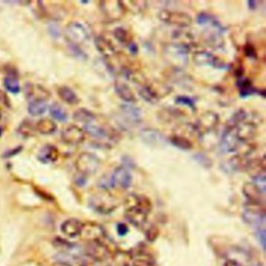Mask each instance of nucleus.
Segmentation results:
<instances>
[{
  "instance_id": "obj_1",
  "label": "nucleus",
  "mask_w": 266,
  "mask_h": 266,
  "mask_svg": "<svg viewBox=\"0 0 266 266\" xmlns=\"http://www.w3.org/2000/svg\"><path fill=\"white\" fill-rule=\"evenodd\" d=\"M151 210L152 202L144 195L131 194L125 200L126 218L136 227H142L146 224Z\"/></svg>"
},
{
  "instance_id": "obj_2",
  "label": "nucleus",
  "mask_w": 266,
  "mask_h": 266,
  "mask_svg": "<svg viewBox=\"0 0 266 266\" xmlns=\"http://www.w3.org/2000/svg\"><path fill=\"white\" fill-rule=\"evenodd\" d=\"M163 53L173 65V68L183 69L188 61V54L191 53V50L176 43H170L164 46Z\"/></svg>"
},
{
  "instance_id": "obj_3",
  "label": "nucleus",
  "mask_w": 266,
  "mask_h": 266,
  "mask_svg": "<svg viewBox=\"0 0 266 266\" xmlns=\"http://www.w3.org/2000/svg\"><path fill=\"white\" fill-rule=\"evenodd\" d=\"M65 34L70 44L75 46L84 45L91 39L90 30L82 23L77 21H72L67 25Z\"/></svg>"
},
{
  "instance_id": "obj_4",
  "label": "nucleus",
  "mask_w": 266,
  "mask_h": 266,
  "mask_svg": "<svg viewBox=\"0 0 266 266\" xmlns=\"http://www.w3.org/2000/svg\"><path fill=\"white\" fill-rule=\"evenodd\" d=\"M101 166L99 157L90 152H83L75 161V168L80 175L88 177L98 172Z\"/></svg>"
},
{
  "instance_id": "obj_5",
  "label": "nucleus",
  "mask_w": 266,
  "mask_h": 266,
  "mask_svg": "<svg viewBox=\"0 0 266 266\" xmlns=\"http://www.w3.org/2000/svg\"><path fill=\"white\" fill-rule=\"evenodd\" d=\"M158 18L163 23L183 29L191 26L193 23V19L191 16L184 11H179V10L162 9L159 11Z\"/></svg>"
},
{
  "instance_id": "obj_6",
  "label": "nucleus",
  "mask_w": 266,
  "mask_h": 266,
  "mask_svg": "<svg viewBox=\"0 0 266 266\" xmlns=\"http://www.w3.org/2000/svg\"><path fill=\"white\" fill-rule=\"evenodd\" d=\"M99 7L103 16L110 22L120 21L124 18L126 14V9L122 1H115V0H104L99 3Z\"/></svg>"
},
{
  "instance_id": "obj_7",
  "label": "nucleus",
  "mask_w": 266,
  "mask_h": 266,
  "mask_svg": "<svg viewBox=\"0 0 266 266\" xmlns=\"http://www.w3.org/2000/svg\"><path fill=\"white\" fill-rule=\"evenodd\" d=\"M244 221L249 224L250 226L262 228L265 223V211L264 207L261 205L255 204H249L246 206L244 214H243Z\"/></svg>"
},
{
  "instance_id": "obj_8",
  "label": "nucleus",
  "mask_w": 266,
  "mask_h": 266,
  "mask_svg": "<svg viewBox=\"0 0 266 266\" xmlns=\"http://www.w3.org/2000/svg\"><path fill=\"white\" fill-rule=\"evenodd\" d=\"M79 236L88 242V244L103 242L105 230L102 226L96 222H86L82 224V229Z\"/></svg>"
},
{
  "instance_id": "obj_9",
  "label": "nucleus",
  "mask_w": 266,
  "mask_h": 266,
  "mask_svg": "<svg viewBox=\"0 0 266 266\" xmlns=\"http://www.w3.org/2000/svg\"><path fill=\"white\" fill-rule=\"evenodd\" d=\"M220 124V116L219 113L214 111H205L202 113L195 124V127L199 131L200 134L210 132L218 127Z\"/></svg>"
},
{
  "instance_id": "obj_10",
  "label": "nucleus",
  "mask_w": 266,
  "mask_h": 266,
  "mask_svg": "<svg viewBox=\"0 0 266 266\" xmlns=\"http://www.w3.org/2000/svg\"><path fill=\"white\" fill-rule=\"evenodd\" d=\"M193 60L198 66H212L215 69H224L225 62L207 50L196 49L193 52Z\"/></svg>"
},
{
  "instance_id": "obj_11",
  "label": "nucleus",
  "mask_w": 266,
  "mask_h": 266,
  "mask_svg": "<svg viewBox=\"0 0 266 266\" xmlns=\"http://www.w3.org/2000/svg\"><path fill=\"white\" fill-rule=\"evenodd\" d=\"M61 141L69 146H77L84 142L85 132L77 125H69L61 131Z\"/></svg>"
},
{
  "instance_id": "obj_12",
  "label": "nucleus",
  "mask_w": 266,
  "mask_h": 266,
  "mask_svg": "<svg viewBox=\"0 0 266 266\" xmlns=\"http://www.w3.org/2000/svg\"><path fill=\"white\" fill-rule=\"evenodd\" d=\"M110 178L111 187H117L120 189H127L131 186L132 177L128 169L122 166L113 170Z\"/></svg>"
},
{
  "instance_id": "obj_13",
  "label": "nucleus",
  "mask_w": 266,
  "mask_h": 266,
  "mask_svg": "<svg viewBox=\"0 0 266 266\" xmlns=\"http://www.w3.org/2000/svg\"><path fill=\"white\" fill-rule=\"evenodd\" d=\"M92 207L101 213H109L117 207L116 200L109 194L96 195L91 199Z\"/></svg>"
},
{
  "instance_id": "obj_14",
  "label": "nucleus",
  "mask_w": 266,
  "mask_h": 266,
  "mask_svg": "<svg viewBox=\"0 0 266 266\" xmlns=\"http://www.w3.org/2000/svg\"><path fill=\"white\" fill-rule=\"evenodd\" d=\"M247 115H248V112H247ZM232 128H233V130H234V132L238 138V141L240 143H246V142L253 141V138L256 136V133H257V126L255 124L251 123L250 121H248L247 118L244 122L237 124Z\"/></svg>"
},
{
  "instance_id": "obj_15",
  "label": "nucleus",
  "mask_w": 266,
  "mask_h": 266,
  "mask_svg": "<svg viewBox=\"0 0 266 266\" xmlns=\"http://www.w3.org/2000/svg\"><path fill=\"white\" fill-rule=\"evenodd\" d=\"M220 145L221 149L224 152H226V153H233V152L237 151L240 142L238 141V138L232 127L226 126L221 137Z\"/></svg>"
},
{
  "instance_id": "obj_16",
  "label": "nucleus",
  "mask_w": 266,
  "mask_h": 266,
  "mask_svg": "<svg viewBox=\"0 0 266 266\" xmlns=\"http://www.w3.org/2000/svg\"><path fill=\"white\" fill-rule=\"evenodd\" d=\"M172 37L174 41L173 43L186 47L187 49L191 50V51H195L196 50V37L191 31H187L183 28L177 29L173 31Z\"/></svg>"
},
{
  "instance_id": "obj_17",
  "label": "nucleus",
  "mask_w": 266,
  "mask_h": 266,
  "mask_svg": "<svg viewBox=\"0 0 266 266\" xmlns=\"http://www.w3.org/2000/svg\"><path fill=\"white\" fill-rule=\"evenodd\" d=\"M141 138L142 141L152 147H161L164 146L167 143V138L164 137V135L153 128H146L141 131Z\"/></svg>"
},
{
  "instance_id": "obj_18",
  "label": "nucleus",
  "mask_w": 266,
  "mask_h": 266,
  "mask_svg": "<svg viewBox=\"0 0 266 266\" xmlns=\"http://www.w3.org/2000/svg\"><path fill=\"white\" fill-rule=\"evenodd\" d=\"M87 255L92 260L106 261L110 257V251L103 242L90 243L87 248Z\"/></svg>"
},
{
  "instance_id": "obj_19",
  "label": "nucleus",
  "mask_w": 266,
  "mask_h": 266,
  "mask_svg": "<svg viewBox=\"0 0 266 266\" xmlns=\"http://www.w3.org/2000/svg\"><path fill=\"white\" fill-rule=\"evenodd\" d=\"M25 93H26V97L28 101H47L50 97H51V93L43 86L42 84H35V83H28L25 88Z\"/></svg>"
},
{
  "instance_id": "obj_20",
  "label": "nucleus",
  "mask_w": 266,
  "mask_h": 266,
  "mask_svg": "<svg viewBox=\"0 0 266 266\" xmlns=\"http://www.w3.org/2000/svg\"><path fill=\"white\" fill-rule=\"evenodd\" d=\"M95 46L98 51L102 54V56L110 60L117 55V49L113 46V44L103 35H98L95 39Z\"/></svg>"
},
{
  "instance_id": "obj_21",
  "label": "nucleus",
  "mask_w": 266,
  "mask_h": 266,
  "mask_svg": "<svg viewBox=\"0 0 266 266\" xmlns=\"http://www.w3.org/2000/svg\"><path fill=\"white\" fill-rule=\"evenodd\" d=\"M243 193L245 197L247 198V200L249 201L250 204L263 206L264 194H262L260 192V189L253 182H247L244 184Z\"/></svg>"
},
{
  "instance_id": "obj_22",
  "label": "nucleus",
  "mask_w": 266,
  "mask_h": 266,
  "mask_svg": "<svg viewBox=\"0 0 266 266\" xmlns=\"http://www.w3.org/2000/svg\"><path fill=\"white\" fill-rule=\"evenodd\" d=\"M82 222L77 219H69L61 224V232L68 237H77L82 229Z\"/></svg>"
},
{
  "instance_id": "obj_23",
  "label": "nucleus",
  "mask_w": 266,
  "mask_h": 266,
  "mask_svg": "<svg viewBox=\"0 0 266 266\" xmlns=\"http://www.w3.org/2000/svg\"><path fill=\"white\" fill-rule=\"evenodd\" d=\"M115 91L117 95L124 101V102L128 103V104H132L136 102V97L129 85L125 84L121 81H117L115 83Z\"/></svg>"
},
{
  "instance_id": "obj_24",
  "label": "nucleus",
  "mask_w": 266,
  "mask_h": 266,
  "mask_svg": "<svg viewBox=\"0 0 266 266\" xmlns=\"http://www.w3.org/2000/svg\"><path fill=\"white\" fill-rule=\"evenodd\" d=\"M121 112L125 120L130 123H139L142 121V111L137 106L133 104H123L121 105Z\"/></svg>"
},
{
  "instance_id": "obj_25",
  "label": "nucleus",
  "mask_w": 266,
  "mask_h": 266,
  "mask_svg": "<svg viewBox=\"0 0 266 266\" xmlns=\"http://www.w3.org/2000/svg\"><path fill=\"white\" fill-rule=\"evenodd\" d=\"M138 94L141 96L147 103L150 104H156L160 100V96L156 92L153 84L152 83H145L142 87L138 90Z\"/></svg>"
},
{
  "instance_id": "obj_26",
  "label": "nucleus",
  "mask_w": 266,
  "mask_h": 266,
  "mask_svg": "<svg viewBox=\"0 0 266 266\" xmlns=\"http://www.w3.org/2000/svg\"><path fill=\"white\" fill-rule=\"evenodd\" d=\"M58 157H59L58 149L51 145H47L43 147L40 151L39 155H37V158H39V160L42 161L43 163L55 162L58 159Z\"/></svg>"
},
{
  "instance_id": "obj_27",
  "label": "nucleus",
  "mask_w": 266,
  "mask_h": 266,
  "mask_svg": "<svg viewBox=\"0 0 266 266\" xmlns=\"http://www.w3.org/2000/svg\"><path fill=\"white\" fill-rule=\"evenodd\" d=\"M73 119L76 122L83 124L84 126L93 124L97 121V117H96L95 113L92 112L91 110L86 109V108H79V109L76 110L73 113Z\"/></svg>"
},
{
  "instance_id": "obj_28",
  "label": "nucleus",
  "mask_w": 266,
  "mask_h": 266,
  "mask_svg": "<svg viewBox=\"0 0 266 266\" xmlns=\"http://www.w3.org/2000/svg\"><path fill=\"white\" fill-rule=\"evenodd\" d=\"M57 94L62 101H65L66 103L70 105H75V104L79 103V98L77 94H76L69 86H66V85L59 86L57 88Z\"/></svg>"
},
{
  "instance_id": "obj_29",
  "label": "nucleus",
  "mask_w": 266,
  "mask_h": 266,
  "mask_svg": "<svg viewBox=\"0 0 266 266\" xmlns=\"http://www.w3.org/2000/svg\"><path fill=\"white\" fill-rule=\"evenodd\" d=\"M34 125H35V130L41 134H44V135L52 134L57 129L56 123L53 120L47 119V118L39 120Z\"/></svg>"
},
{
  "instance_id": "obj_30",
  "label": "nucleus",
  "mask_w": 266,
  "mask_h": 266,
  "mask_svg": "<svg viewBox=\"0 0 266 266\" xmlns=\"http://www.w3.org/2000/svg\"><path fill=\"white\" fill-rule=\"evenodd\" d=\"M170 143L181 150H192L194 147L191 139L179 132H175L170 136Z\"/></svg>"
},
{
  "instance_id": "obj_31",
  "label": "nucleus",
  "mask_w": 266,
  "mask_h": 266,
  "mask_svg": "<svg viewBox=\"0 0 266 266\" xmlns=\"http://www.w3.org/2000/svg\"><path fill=\"white\" fill-rule=\"evenodd\" d=\"M169 79L180 85H187L188 81H191L188 75L182 69L178 68H172V70L169 72Z\"/></svg>"
},
{
  "instance_id": "obj_32",
  "label": "nucleus",
  "mask_w": 266,
  "mask_h": 266,
  "mask_svg": "<svg viewBox=\"0 0 266 266\" xmlns=\"http://www.w3.org/2000/svg\"><path fill=\"white\" fill-rule=\"evenodd\" d=\"M27 109H28L29 115H31L33 117L41 116V115H43V113H45L46 110L48 109L47 101H41V100L30 101V102L28 103Z\"/></svg>"
},
{
  "instance_id": "obj_33",
  "label": "nucleus",
  "mask_w": 266,
  "mask_h": 266,
  "mask_svg": "<svg viewBox=\"0 0 266 266\" xmlns=\"http://www.w3.org/2000/svg\"><path fill=\"white\" fill-rule=\"evenodd\" d=\"M204 42L212 49H221L224 46L222 34L215 31L207 32L204 37Z\"/></svg>"
},
{
  "instance_id": "obj_34",
  "label": "nucleus",
  "mask_w": 266,
  "mask_h": 266,
  "mask_svg": "<svg viewBox=\"0 0 266 266\" xmlns=\"http://www.w3.org/2000/svg\"><path fill=\"white\" fill-rule=\"evenodd\" d=\"M4 86L6 90L11 94H18L20 93L21 86L17 76L15 74H8L4 78Z\"/></svg>"
},
{
  "instance_id": "obj_35",
  "label": "nucleus",
  "mask_w": 266,
  "mask_h": 266,
  "mask_svg": "<svg viewBox=\"0 0 266 266\" xmlns=\"http://www.w3.org/2000/svg\"><path fill=\"white\" fill-rule=\"evenodd\" d=\"M51 117L59 122H66L68 120V112L58 103H53L49 108Z\"/></svg>"
},
{
  "instance_id": "obj_36",
  "label": "nucleus",
  "mask_w": 266,
  "mask_h": 266,
  "mask_svg": "<svg viewBox=\"0 0 266 266\" xmlns=\"http://www.w3.org/2000/svg\"><path fill=\"white\" fill-rule=\"evenodd\" d=\"M123 5L126 10H129L134 14H139V12H143L146 10L148 3L146 1H122Z\"/></svg>"
},
{
  "instance_id": "obj_37",
  "label": "nucleus",
  "mask_w": 266,
  "mask_h": 266,
  "mask_svg": "<svg viewBox=\"0 0 266 266\" xmlns=\"http://www.w3.org/2000/svg\"><path fill=\"white\" fill-rule=\"evenodd\" d=\"M113 35H115L116 39L123 45L127 46L129 43H131L132 40V36L129 33V31L127 29H125L123 27H118L115 30H113Z\"/></svg>"
},
{
  "instance_id": "obj_38",
  "label": "nucleus",
  "mask_w": 266,
  "mask_h": 266,
  "mask_svg": "<svg viewBox=\"0 0 266 266\" xmlns=\"http://www.w3.org/2000/svg\"><path fill=\"white\" fill-rule=\"evenodd\" d=\"M132 266H155L153 259L148 254H139L132 258Z\"/></svg>"
},
{
  "instance_id": "obj_39",
  "label": "nucleus",
  "mask_w": 266,
  "mask_h": 266,
  "mask_svg": "<svg viewBox=\"0 0 266 266\" xmlns=\"http://www.w3.org/2000/svg\"><path fill=\"white\" fill-rule=\"evenodd\" d=\"M19 132L24 137H30L36 132L35 125L30 121H24L19 127Z\"/></svg>"
},
{
  "instance_id": "obj_40",
  "label": "nucleus",
  "mask_w": 266,
  "mask_h": 266,
  "mask_svg": "<svg viewBox=\"0 0 266 266\" xmlns=\"http://www.w3.org/2000/svg\"><path fill=\"white\" fill-rule=\"evenodd\" d=\"M253 179V183H254L259 189L260 192L262 194L265 195V192H266V178H265V173H262V174H258V175H255L252 177Z\"/></svg>"
},
{
  "instance_id": "obj_41",
  "label": "nucleus",
  "mask_w": 266,
  "mask_h": 266,
  "mask_svg": "<svg viewBox=\"0 0 266 266\" xmlns=\"http://www.w3.org/2000/svg\"><path fill=\"white\" fill-rule=\"evenodd\" d=\"M113 258H115V261L119 266H129L132 263V258L123 252L117 253Z\"/></svg>"
},
{
  "instance_id": "obj_42",
  "label": "nucleus",
  "mask_w": 266,
  "mask_h": 266,
  "mask_svg": "<svg viewBox=\"0 0 266 266\" xmlns=\"http://www.w3.org/2000/svg\"><path fill=\"white\" fill-rule=\"evenodd\" d=\"M194 158H195V160H197L201 164V166H203V167H205V168L211 167V160L205 154H203V153L195 154L194 155Z\"/></svg>"
},
{
  "instance_id": "obj_43",
  "label": "nucleus",
  "mask_w": 266,
  "mask_h": 266,
  "mask_svg": "<svg viewBox=\"0 0 266 266\" xmlns=\"http://www.w3.org/2000/svg\"><path fill=\"white\" fill-rule=\"evenodd\" d=\"M176 102L178 104H182V105H186L191 108L195 109V103L192 98L186 97V96H178L176 98Z\"/></svg>"
},
{
  "instance_id": "obj_44",
  "label": "nucleus",
  "mask_w": 266,
  "mask_h": 266,
  "mask_svg": "<svg viewBox=\"0 0 266 266\" xmlns=\"http://www.w3.org/2000/svg\"><path fill=\"white\" fill-rule=\"evenodd\" d=\"M211 18L212 17L210 15L206 14V12H201V14H199L197 16V23L199 25H207L210 22Z\"/></svg>"
},
{
  "instance_id": "obj_45",
  "label": "nucleus",
  "mask_w": 266,
  "mask_h": 266,
  "mask_svg": "<svg viewBox=\"0 0 266 266\" xmlns=\"http://www.w3.org/2000/svg\"><path fill=\"white\" fill-rule=\"evenodd\" d=\"M85 266H111L107 260L106 261H96V260H90L86 262Z\"/></svg>"
},
{
  "instance_id": "obj_46",
  "label": "nucleus",
  "mask_w": 266,
  "mask_h": 266,
  "mask_svg": "<svg viewBox=\"0 0 266 266\" xmlns=\"http://www.w3.org/2000/svg\"><path fill=\"white\" fill-rule=\"evenodd\" d=\"M117 229H118V233H119L120 235H125L126 233L128 232V227H127V225L122 224V223L118 225Z\"/></svg>"
},
{
  "instance_id": "obj_47",
  "label": "nucleus",
  "mask_w": 266,
  "mask_h": 266,
  "mask_svg": "<svg viewBox=\"0 0 266 266\" xmlns=\"http://www.w3.org/2000/svg\"><path fill=\"white\" fill-rule=\"evenodd\" d=\"M127 48H128V50H129V51H130V53H131V54H133V55L137 54L138 48H137V45L135 44V42H134V41H132L131 43H129V44L127 45Z\"/></svg>"
},
{
  "instance_id": "obj_48",
  "label": "nucleus",
  "mask_w": 266,
  "mask_h": 266,
  "mask_svg": "<svg viewBox=\"0 0 266 266\" xmlns=\"http://www.w3.org/2000/svg\"><path fill=\"white\" fill-rule=\"evenodd\" d=\"M75 182L79 186H83V185H85V182H86V177L79 174V176H77L75 178Z\"/></svg>"
},
{
  "instance_id": "obj_49",
  "label": "nucleus",
  "mask_w": 266,
  "mask_h": 266,
  "mask_svg": "<svg viewBox=\"0 0 266 266\" xmlns=\"http://www.w3.org/2000/svg\"><path fill=\"white\" fill-rule=\"evenodd\" d=\"M49 31H50V33H51V35H53L55 37L59 36V29L56 26H54V25H51V26L49 27Z\"/></svg>"
},
{
  "instance_id": "obj_50",
  "label": "nucleus",
  "mask_w": 266,
  "mask_h": 266,
  "mask_svg": "<svg viewBox=\"0 0 266 266\" xmlns=\"http://www.w3.org/2000/svg\"><path fill=\"white\" fill-rule=\"evenodd\" d=\"M224 266H243L242 264H240L239 262L233 260V259H229V260H227L224 264Z\"/></svg>"
},
{
  "instance_id": "obj_51",
  "label": "nucleus",
  "mask_w": 266,
  "mask_h": 266,
  "mask_svg": "<svg viewBox=\"0 0 266 266\" xmlns=\"http://www.w3.org/2000/svg\"><path fill=\"white\" fill-rule=\"evenodd\" d=\"M52 266H73V265L65 261H58V262H55Z\"/></svg>"
},
{
  "instance_id": "obj_52",
  "label": "nucleus",
  "mask_w": 266,
  "mask_h": 266,
  "mask_svg": "<svg viewBox=\"0 0 266 266\" xmlns=\"http://www.w3.org/2000/svg\"><path fill=\"white\" fill-rule=\"evenodd\" d=\"M248 4H249V7L253 9V8H254V6L256 5V2H255V1H249Z\"/></svg>"
},
{
  "instance_id": "obj_53",
  "label": "nucleus",
  "mask_w": 266,
  "mask_h": 266,
  "mask_svg": "<svg viewBox=\"0 0 266 266\" xmlns=\"http://www.w3.org/2000/svg\"><path fill=\"white\" fill-rule=\"evenodd\" d=\"M2 131H3V130H2V128L0 127V136H1V134H2Z\"/></svg>"
}]
</instances>
